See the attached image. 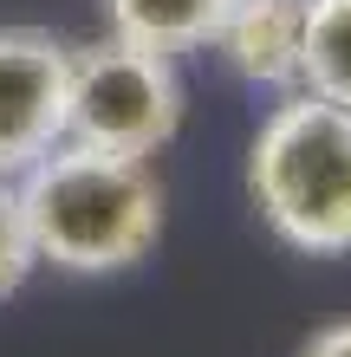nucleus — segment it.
Returning a JSON list of instances; mask_svg holds the SVG:
<instances>
[{
    "instance_id": "423d86ee",
    "label": "nucleus",
    "mask_w": 351,
    "mask_h": 357,
    "mask_svg": "<svg viewBox=\"0 0 351 357\" xmlns=\"http://www.w3.org/2000/svg\"><path fill=\"white\" fill-rule=\"evenodd\" d=\"M221 13H228V0H105L111 33L143 52H163V59L215 46Z\"/></svg>"
},
{
    "instance_id": "0eeeda50",
    "label": "nucleus",
    "mask_w": 351,
    "mask_h": 357,
    "mask_svg": "<svg viewBox=\"0 0 351 357\" xmlns=\"http://www.w3.org/2000/svg\"><path fill=\"white\" fill-rule=\"evenodd\" d=\"M299 85L351 111V0H306V66Z\"/></svg>"
},
{
    "instance_id": "1a4fd4ad",
    "label": "nucleus",
    "mask_w": 351,
    "mask_h": 357,
    "mask_svg": "<svg viewBox=\"0 0 351 357\" xmlns=\"http://www.w3.org/2000/svg\"><path fill=\"white\" fill-rule=\"evenodd\" d=\"M299 357H351V319H338V325H319L313 338L299 344Z\"/></svg>"
},
{
    "instance_id": "6e6552de",
    "label": "nucleus",
    "mask_w": 351,
    "mask_h": 357,
    "mask_svg": "<svg viewBox=\"0 0 351 357\" xmlns=\"http://www.w3.org/2000/svg\"><path fill=\"white\" fill-rule=\"evenodd\" d=\"M33 266H39V247H33V221H27V202H20V182L0 176V299H13Z\"/></svg>"
},
{
    "instance_id": "f03ea898",
    "label": "nucleus",
    "mask_w": 351,
    "mask_h": 357,
    "mask_svg": "<svg viewBox=\"0 0 351 357\" xmlns=\"http://www.w3.org/2000/svg\"><path fill=\"white\" fill-rule=\"evenodd\" d=\"M247 195L299 254H351V111L319 91L274 104L247 150Z\"/></svg>"
},
{
    "instance_id": "20e7f679",
    "label": "nucleus",
    "mask_w": 351,
    "mask_h": 357,
    "mask_svg": "<svg viewBox=\"0 0 351 357\" xmlns=\"http://www.w3.org/2000/svg\"><path fill=\"white\" fill-rule=\"evenodd\" d=\"M72 46L39 26H0V176H27L52 143H66Z\"/></svg>"
},
{
    "instance_id": "f257e3e1",
    "label": "nucleus",
    "mask_w": 351,
    "mask_h": 357,
    "mask_svg": "<svg viewBox=\"0 0 351 357\" xmlns=\"http://www.w3.org/2000/svg\"><path fill=\"white\" fill-rule=\"evenodd\" d=\"M39 260L59 273H124L163 234V182L150 156H117L91 143H52L20 176Z\"/></svg>"
},
{
    "instance_id": "39448f33",
    "label": "nucleus",
    "mask_w": 351,
    "mask_h": 357,
    "mask_svg": "<svg viewBox=\"0 0 351 357\" xmlns=\"http://www.w3.org/2000/svg\"><path fill=\"white\" fill-rule=\"evenodd\" d=\"M215 52L247 85H299L306 66V0H228Z\"/></svg>"
},
{
    "instance_id": "7ed1b4c3",
    "label": "nucleus",
    "mask_w": 351,
    "mask_h": 357,
    "mask_svg": "<svg viewBox=\"0 0 351 357\" xmlns=\"http://www.w3.org/2000/svg\"><path fill=\"white\" fill-rule=\"evenodd\" d=\"M182 123V85L163 52H143L130 39L72 46V111L66 137L117 156H156Z\"/></svg>"
}]
</instances>
